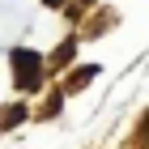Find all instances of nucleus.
Returning a JSON list of instances; mask_svg holds the SVG:
<instances>
[{"mask_svg": "<svg viewBox=\"0 0 149 149\" xmlns=\"http://www.w3.org/2000/svg\"><path fill=\"white\" fill-rule=\"evenodd\" d=\"M43 4H51V9H60V4H64V0H43Z\"/></svg>", "mask_w": 149, "mask_h": 149, "instance_id": "39448f33", "label": "nucleus"}, {"mask_svg": "<svg viewBox=\"0 0 149 149\" xmlns=\"http://www.w3.org/2000/svg\"><path fill=\"white\" fill-rule=\"evenodd\" d=\"M72 51H77V43H72V38H68V43H60V51L51 56V68H64V64L72 60Z\"/></svg>", "mask_w": 149, "mask_h": 149, "instance_id": "f03ea898", "label": "nucleus"}, {"mask_svg": "<svg viewBox=\"0 0 149 149\" xmlns=\"http://www.w3.org/2000/svg\"><path fill=\"white\" fill-rule=\"evenodd\" d=\"M81 4H94V0H81Z\"/></svg>", "mask_w": 149, "mask_h": 149, "instance_id": "423d86ee", "label": "nucleus"}, {"mask_svg": "<svg viewBox=\"0 0 149 149\" xmlns=\"http://www.w3.org/2000/svg\"><path fill=\"white\" fill-rule=\"evenodd\" d=\"M13 81H17V90H38L43 85V56H34V51H13Z\"/></svg>", "mask_w": 149, "mask_h": 149, "instance_id": "f257e3e1", "label": "nucleus"}, {"mask_svg": "<svg viewBox=\"0 0 149 149\" xmlns=\"http://www.w3.org/2000/svg\"><path fill=\"white\" fill-rule=\"evenodd\" d=\"M22 119H26V107H9L0 115V124H22Z\"/></svg>", "mask_w": 149, "mask_h": 149, "instance_id": "7ed1b4c3", "label": "nucleus"}, {"mask_svg": "<svg viewBox=\"0 0 149 149\" xmlns=\"http://www.w3.org/2000/svg\"><path fill=\"white\" fill-rule=\"evenodd\" d=\"M94 72H98V68H77V72H72V81H68V85H72V90H77V85H85V81H90Z\"/></svg>", "mask_w": 149, "mask_h": 149, "instance_id": "20e7f679", "label": "nucleus"}]
</instances>
